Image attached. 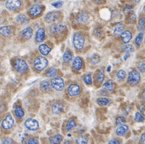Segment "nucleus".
I'll use <instances>...</instances> for the list:
<instances>
[{
  "label": "nucleus",
  "instance_id": "nucleus-36",
  "mask_svg": "<svg viewBox=\"0 0 145 144\" xmlns=\"http://www.w3.org/2000/svg\"><path fill=\"white\" fill-rule=\"evenodd\" d=\"M77 144H87L88 143V138L86 136H80L76 139Z\"/></svg>",
  "mask_w": 145,
  "mask_h": 144
},
{
  "label": "nucleus",
  "instance_id": "nucleus-51",
  "mask_svg": "<svg viewBox=\"0 0 145 144\" xmlns=\"http://www.w3.org/2000/svg\"><path fill=\"white\" fill-rule=\"evenodd\" d=\"M144 11H145V7H144Z\"/></svg>",
  "mask_w": 145,
  "mask_h": 144
},
{
  "label": "nucleus",
  "instance_id": "nucleus-43",
  "mask_svg": "<svg viewBox=\"0 0 145 144\" xmlns=\"http://www.w3.org/2000/svg\"><path fill=\"white\" fill-rule=\"evenodd\" d=\"M138 67H139V70H140L141 72H145V62H141V63H139Z\"/></svg>",
  "mask_w": 145,
  "mask_h": 144
},
{
  "label": "nucleus",
  "instance_id": "nucleus-14",
  "mask_svg": "<svg viewBox=\"0 0 145 144\" xmlns=\"http://www.w3.org/2000/svg\"><path fill=\"white\" fill-rule=\"evenodd\" d=\"M66 30V26L64 24H54L50 27V31L53 34H59Z\"/></svg>",
  "mask_w": 145,
  "mask_h": 144
},
{
  "label": "nucleus",
  "instance_id": "nucleus-18",
  "mask_svg": "<svg viewBox=\"0 0 145 144\" xmlns=\"http://www.w3.org/2000/svg\"><path fill=\"white\" fill-rule=\"evenodd\" d=\"M45 39V30L44 28H39L36 31V37H35V40L36 42H42Z\"/></svg>",
  "mask_w": 145,
  "mask_h": 144
},
{
  "label": "nucleus",
  "instance_id": "nucleus-13",
  "mask_svg": "<svg viewBox=\"0 0 145 144\" xmlns=\"http://www.w3.org/2000/svg\"><path fill=\"white\" fill-rule=\"evenodd\" d=\"M13 31H14V28L12 26H3L0 28V35L8 38L13 34Z\"/></svg>",
  "mask_w": 145,
  "mask_h": 144
},
{
  "label": "nucleus",
  "instance_id": "nucleus-34",
  "mask_svg": "<svg viewBox=\"0 0 145 144\" xmlns=\"http://www.w3.org/2000/svg\"><path fill=\"white\" fill-rule=\"evenodd\" d=\"M83 80L85 82L86 85H91L92 84V75L90 73H87V74L84 75Z\"/></svg>",
  "mask_w": 145,
  "mask_h": 144
},
{
  "label": "nucleus",
  "instance_id": "nucleus-17",
  "mask_svg": "<svg viewBox=\"0 0 145 144\" xmlns=\"http://www.w3.org/2000/svg\"><path fill=\"white\" fill-rule=\"evenodd\" d=\"M129 130V127L127 125L122 124V125H118V127L116 128V134L119 136H124Z\"/></svg>",
  "mask_w": 145,
  "mask_h": 144
},
{
  "label": "nucleus",
  "instance_id": "nucleus-33",
  "mask_svg": "<svg viewBox=\"0 0 145 144\" xmlns=\"http://www.w3.org/2000/svg\"><path fill=\"white\" fill-rule=\"evenodd\" d=\"M125 77H126V72L124 71V70H119V71L117 72V74H116V78L119 81L124 80Z\"/></svg>",
  "mask_w": 145,
  "mask_h": 144
},
{
  "label": "nucleus",
  "instance_id": "nucleus-10",
  "mask_svg": "<svg viewBox=\"0 0 145 144\" xmlns=\"http://www.w3.org/2000/svg\"><path fill=\"white\" fill-rule=\"evenodd\" d=\"M25 127L29 130H32V131H35L39 128V123L37 120L35 119L29 118L25 121Z\"/></svg>",
  "mask_w": 145,
  "mask_h": 144
},
{
  "label": "nucleus",
  "instance_id": "nucleus-9",
  "mask_svg": "<svg viewBox=\"0 0 145 144\" xmlns=\"http://www.w3.org/2000/svg\"><path fill=\"white\" fill-rule=\"evenodd\" d=\"M80 92H81V88H80V86H79L78 84H75V83L70 84L68 86V88H67V93H68V95L71 96V97L78 96L79 94H80Z\"/></svg>",
  "mask_w": 145,
  "mask_h": 144
},
{
  "label": "nucleus",
  "instance_id": "nucleus-45",
  "mask_svg": "<svg viewBox=\"0 0 145 144\" xmlns=\"http://www.w3.org/2000/svg\"><path fill=\"white\" fill-rule=\"evenodd\" d=\"M62 4H63L62 2H53L52 3V6L56 7V8H59V7L62 6Z\"/></svg>",
  "mask_w": 145,
  "mask_h": 144
},
{
  "label": "nucleus",
  "instance_id": "nucleus-26",
  "mask_svg": "<svg viewBox=\"0 0 145 144\" xmlns=\"http://www.w3.org/2000/svg\"><path fill=\"white\" fill-rule=\"evenodd\" d=\"M40 88L42 91L44 92H48L51 88V84H50L49 81H42L40 84Z\"/></svg>",
  "mask_w": 145,
  "mask_h": 144
},
{
  "label": "nucleus",
  "instance_id": "nucleus-20",
  "mask_svg": "<svg viewBox=\"0 0 145 144\" xmlns=\"http://www.w3.org/2000/svg\"><path fill=\"white\" fill-rule=\"evenodd\" d=\"M88 20H89V15L86 12L79 13V15L77 16V21H78L79 23L84 24V23H86V22H88Z\"/></svg>",
  "mask_w": 145,
  "mask_h": 144
},
{
  "label": "nucleus",
  "instance_id": "nucleus-12",
  "mask_svg": "<svg viewBox=\"0 0 145 144\" xmlns=\"http://www.w3.org/2000/svg\"><path fill=\"white\" fill-rule=\"evenodd\" d=\"M51 109L54 114H60V113H62L64 111V104L62 103V102L56 101L52 104Z\"/></svg>",
  "mask_w": 145,
  "mask_h": 144
},
{
  "label": "nucleus",
  "instance_id": "nucleus-31",
  "mask_svg": "<svg viewBox=\"0 0 145 144\" xmlns=\"http://www.w3.org/2000/svg\"><path fill=\"white\" fill-rule=\"evenodd\" d=\"M73 55H72V52L69 50H67L66 52L63 54V62H65V63H67V62H69L71 59H72Z\"/></svg>",
  "mask_w": 145,
  "mask_h": 144
},
{
  "label": "nucleus",
  "instance_id": "nucleus-2",
  "mask_svg": "<svg viewBox=\"0 0 145 144\" xmlns=\"http://www.w3.org/2000/svg\"><path fill=\"white\" fill-rule=\"evenodd\" d=\"M13 67L19 73H25L28 70V65L24 59H20V58H16L13 62Z\"/></svg>",
  "mask_w": 145,
  "mask_h": 144
},
{
  "label": "nucleus",
  "instance_id": "nucleus-29",
  "mask_svg": "<svg viewBox=\"0 0 145 144\" xmlns=\"http://www.w3.org/2000/svg\"><path fill=\"white\" fill-rule=\"evenodd\" d=\"M104 80V73H103L102 70H98L97 73H96V81L98 84H101Z\"/></svg>",
  "mask_w": 145,
  "mask_h": 144
},
{
  "label": "nucleus",
  "instance_id": "nucleus-4",
  "mask_svg": "<svg viewBox=\"0 0 145 144\" xmlns=\"http://www.w3.org/2000/svg\"><path fill=\"white\" fill-rule=\"evenodd\" d=\"M47 65H48V61H47L46 58L42 57V56L36 57L34 59V62H33V66H34V69L36 71H42Z\"/></svg>",
  "mask_w": 145,
  "mask_h": 144
},
{
  "label": "nucleus",
  "instance_id": "nucleus-1",
  "mask_svg": "<svg viewBox=\"0 0 145 144\" xmlns=\"http://www.w3.org/2000/svg\"><path fill=\"white\" fill-rule=\"evenodd\" d=\"M84 43H85L84 36L80 32L74 33V35H73V45H74L75 49H77L78 51L82 50L84 47Z\"/></svg>",
  "mask_w": 145,
  "mask_h": 144
},
{
  "label": "nucleus",
  "instance_id": "nucleus-7",
  "mask_svg": "<svg viewBox=\"0 0 145 144\" xmlns=\"http://www.w3.org/2000/svg\"><path fill=\"white\" fill-rule=\"evenodd\" d=\"M5 6L10 11H17L22 6V1H20V0H9L5 3Z\"/></svg>",
  "mask_w": 145,
  "mask_h": 144
},
{
  "label": "nucleus",
  "instance_id": "nucleus-24",
  "mask_svg": "<svg viewBox=\"0 0 145 144\" xmlns=\"http://www.w3.org/2000/svg\"><path fill=\"white\" fill-rule=\"evenodd\" d=\"M75 125H76V121H75V119L74 118L69 119V120L67 121L66 125H65V130H66V131H70L71 129H73V128L75 127Z\"/></svg>",
  "mask_w": 145,
  "mask_h": 144
},
{
  "label": "nucleus",
  "instance_id": "nucleus-32",
  "mask_svg": "<svg viewBox=\"0 0 145 144\" xmlns=\"http://www.w3.org/2000/svg\"><path fill=\"white\" fill-rule=\"evenodd\" d=\"M135 121H137V122H143V121L145 120V117L144 115H143L142 112H140V111H138V112L135 113Z\"/></svg>",
  "mask_w": 145,
  "mask_h": 144
},
{
  "label": "nucleus",
  "instance_id": "nucleus-25",
  "mask_svg": "<svg viewBox=\"0 0 145 144\" xmlns=\"http://www.w3.org/2000/svg\"><path fill=\"white\" fill-rule=\"evenodd\" d=\"M14 112H15V115H16L17 118H22V117L24 116V110L22 109L21 106H19V105L15 106Z\"/></svg>",
  "mask_w": 145,
  "mask_h": 144
},
{
  "label": "nucleus",
  "instance_id": "nucleus-19",
  "mask_svg": "<svg viewBox=\"0 0 145 144\" xmlns=\"http://www.w3.org/2000/svg\"><path fill=\"white\" fill-rule=\"evenodd\" d=\"M131 38H132V33H131L129 30H126V31H124L123 33L121 34V40H122V42L125 43V44L129 43Z\"/></svg>",
  "mask_w": 145,
  "mask_h": 144
},
{
  "label": "nucleus",
  "instance_id": "nucleus-15",
  "mask_svg": "<svg viewBox=\"0 0 145 144\" xmlns=\"http://www.w3.org/2000/svg\"><path fill=\"white\" fill-rule=\"evenodd\" d=\"M83 67V60L81 57H75L72 63V68L74 71H80Z\"/></svg>",
  "mask_w": 145,
  "mask_h": 144
},
{
  "label": "nucleus",
  "instance_id": "nucleus-6",
  "mask_svg": "<svg viewBox=\"0 0 145 144\" xmlns=\"http://www.w3.org/2000/svg\"><path fill=\"white\" fill-rule=\"evenodd\" d=\"M50 84H51L52 88L55 89V90H57V91H61V90H63L64 86H65L64 80L62 78H60V77H55V78H53L51 80V82H50Z\"/></svg>",
  "mask_w": 145,
  "mask_h": 144
},
{
  "label": "nucleus",
  "instance_id": "nucleus-47",
  "mask_svg": "<svg viewBox=\"0 0 145 144\" xmlns=\"http://www.w3.org/2000/svg\"><path fill=\"white\" fill-rule=\"evenodd\" d=\"M140 141H141V143H142V144H145V133H143L142 135H141Z\"/></svg>",
  "mask_w": 145,
  "mask_h": 144
},
{
  "label": "nucleus",
  "instance_id": "nucleus-38",
  "mask_svg": "<svg viewBox=\"0 0 145 144\" xmlns=\"http://www.w3.org/2000/svg\"><path fill=\"white\" fill-rule=\"evenodd\" d=\"M91 63L92 64H96V63H98L99 61H100V57H99V55H97V54H94V55H92L91 57Z\"/></svg>",
  "mask_w": 145,
  "mask_h": 144
},
{
  "label": "nucleus",
  "instance_id": "nucleus-3",
  "mask_svg": "<svg viewBox=\"0 0 145 144\" xmlns=\"http://www.w3.org/2000/svg\"><path fill=\"white\" fill-rule=\"evenodd\" d=\"M140 79H141L140 73H139L136 69H132L129 72V74H128L127 82H128V84L131 85V86H134V85L138 84Z\"/></svg>",
  "mask_w": 145,
  "mask_h": 144
},
{
  "label": "nucleus",
  "instance_id": "nucleus-5",
  "mask_svg": "<svg viewBox=\"0 0 145 144\" xmlns=\"http://www.w3.org/2000/svg\"><path fill=\"white\" fill-rule=\"evenodd\" d=\"M43 9H44V6H43V5L35 4V5H33V6L30 7L28 13H29L31 18H36V17H38L39 15H41Z\"/></svg>",
  "mask_w": 145,
  "mask_h": 144
},
{
  "label": "nucleus",
  "instance_id": "nucleus-39",
  "mask_svg": "<svg viewBox=\"0 0 145 144\" xmlns=\"http://www.w3.org/2000/svg\"><path fill=\"white\" fill-rule=\"evenodd\" d=\"M16 20H17V22H19V23H24V22H27L28 19L24 15H18V16L16 17Z\"/></svg>",
  "mask_w": 145,
  "mask_h": 144
},
{
  "label": "nucleus",
  "instance_id": "nucleus-30",
  "mask_svg": "<svg viewBox=\"0 0 145 144\" xmlns=\"http://www.w3.org/2000/svg\"><path fill=\"white\" fill-rule=\"evenodd\" d=\"M97 104L100 106H106L108 105L109 103H110V100L108 99V98H105V97H100L97 99Z\"/></svg>",
  "mask_w": 145,
  "mask_h": 144
},
{
  "label": "nucleus",
  "instance_id": "nucleus-44",
  "mask_svg": "<svg viewBox=\"0 0 145 144\" xmlns=\"http://www.w3.org/2000/svg\"><path fill=\"white\" fill-rule=\"evenodd\" d=\"M108 144H121V141L118 139H111Z\"/></svg>",
  "mask_w": 145,
  "mask_h": 144
},
{
  "label": "nucleus",
  "instance_id": "nucleus-49",
  "mask_svg": "<svg viewBox=\"0 0 145 144\" xmlns=\"http://www.w3.org/2000/svg\"><path fill=\"white\" fill-rule=\"evenodd\" d=\"M141 99L145 100V89L142 91V93H141Z\"/></svg>",
  "mask_w": 145,
  "mask_h": 144
},
{
  "label": "nucleus",
  "instance_id": "nucleus-41",
  "mask_svg": "<svg viewBox=\"0 0 145 144\" xmlns=\"http://www.w3.org/2000/svg\"><path fill=\"white\" fill-rule=\"evenodd\" d=\"M2 144H14V141H13L11 138L9 137H6L2 140Z\"/></svg>",
  "mask_w": 145,
  "mask_h": 144
},
{
  "label": "nucleus",
  "instance_id": "nucleus-22",
  "mask_svg": "<svg viewBox=\"0 0 145 144\" xmlns=\"http://www.w3.org/2000/svg\"><path fill=\"white\" fill-rule=\"evenodd\" d=\"M103 87H104V89H105V90H107V91L112 92L114 90V88H115V84H114L113 81L107 80L106 82H104V84H103Z\"/></svg>",
  "mask_w": 145,
  "mask_h": 144
},
{
  "label": "nucleus",
  "instance_id": "nucleus-46",
  "mask_svg": "<svg viewBox=\"0 0 145 144\" xmlns=\"http://www.w3.org/2000/svg\"><path fill=\"white\" fill-rule=\"evenodd\" d=\"M135 19H136V16H135V14H132L130 16V18H129V20H128V21H129V22H134Z\"/></svg>",
  "mask_w": 145,
  "mask_h": 144
},
{
  "label": "nucleus",
  "instance_id": "nucleus-21",
  "mask_svg": "<svg viewBox=\"0 0 145 144\" xmlns=\"http://www.w3.org/2000/svg\"><path fill=\"white\" fill-rule=\"evenodd\" d=\"M124 32V25L122 23H117L115 24L113 28V34L115 36H119L121 35L122 33Z\"/></svg>",
  "mask_w": 145,
  "mask_h": 144
},
{
  "label": "nucleus",
  "instance_id": "nucleus-37",
  "mask_svg": "<svg viewBox=\"0 0 145 144\" xmlns=\"http://www.w3.org/2000/svg\"><path fill=\"white\" fill-rule=\"evenodd\" d=\"M142 40H143V33L140 32V33L136 36V38H135V44H136L137 46H140L141 43H142Z\"/></svg>",
  "mask_w": 145,
  "mask_h": 144
},
{
  "label": "nucleus",
  "instance_id": "nucleus-35",
  "mask_svg": "<svg viewBox=\"0 0 145 144\" xmlns=\"http://www.w3.org/2000/svg\"><path fill=\"white\" fill-rule=\"evenodd\" d=\"M138 30L140 31H143L145 29V17H141L140 19H139V23H138V26H137Z\"/></svg>",
  "mask_w": 145,
  "mask_h": 144
},
{
  "label": "nucleus",
  "instance_id": "nucleus-28",
  "mask_svg": "<svg viewBox=\"0 0 145 144\" xmlns=\"http://www.w3.org/2000/svg\"><path fill=\"white\" fill-rule=\"evenodd\" d=\"M57 73H58L57 69H56V68H54V67H52V68H49V69L47 70L45 74H46L47 77H52V78H55V76L57 75Z\"/></svg>",
  "mask_w": 145,
  "mask_h": 144
},
{
  "label": "nucleus",
  "instance_id": "nucleus-11",
  "mask_svg": "<svg viewBox=\"0 0 145 144\" xmlns=\"http://www.w3.org/2000/svg\"><path fill=\"white\" fill-rule=\"evenodd\" d=\"M14 125V120H13L11 114H7L6 117L4 118V120L2 121V127L3 129H11Z\"/></svg>",
  "mask_w": 145,
  "mask_h": 144
},
{
  "label": "nucleus",
  "instance_id": "nucleus-16",
  "mask_svg": "<svg viewBox=\"0 0 145 144\" xmlns=\"http://www.w3.org/2000/svg\"><path fill=\"white\" fill-rule=\"evenodd\" d=\"M32 33H33V30H32L31 27L25 28V29L22 30L21 34H20V36H21V39H23V40H28V39L31 38Z\"/></svg>",
  "mask_w": 145,
  "mask_h": 144
},
{
  "label": "nucleus",
  "instance_id": "nucleus-23",
  "mask_svg": "<svg viewBox=\"0 0 145 144\" xmlns=\"http://www.w3.org/2000/svg\"><path fill=\"white\" fill-rule=\"evenodd\" d=\"M39 51L42 55H47V54H49V52L51 51V48L47 44H41L39 46Z\"/></svg>",
  "mask_w": 145,
  "mask_h": 144
},
{
  "label": "nucleus",
  "instance_id": "nucleus-8",
  "mask_svg": "<svg viewBox=\"0 0 145 144\" xmlns=\"http://www.w3.org/2000/svg\"><path fill=\"white\" fill-rule=\"evenodd\" d=\"M62 14L59 11H53V12H49L48 14L45 16V21L48 22V23H53L56 22L61 18Z\"/></svg>",
  "mask_w": 145,
  "mask_h": 144
},
{
  "label": "nucleus",
  "instance_id": "nucleus-48",
  "mask_svg": "<svg viewBox=\"0 0 145 144\" xmlns=\"http://www.w3.org/2000/svg\"><path fill=\"white\" fill-rule=\"evenodd\" d=\"M131 10H132V7H131V6H126L125 10H124V11H125V12H128V11H131Z\"/></svg>",
  "mask_w": 145,
  "mask_h": 144
},
{
  "label": "nucleus",
  "instance_id": "nucleus-40",
  "mask_svg": "<svg viewBox=\"0 0 145 144\" xmlns=\"http://www.w3.org/2000/svg\"><path fill=\"white\" fill-rule=\"evenodd\" d=\"M125 123V118H124L123 116H118L117 118H116V124L118 125H122Z\"/></svg>",
  "mask_w": 145,
  "mask_h": 144
},
{
  "label": "nucleus",
  "instance_id": "nucleus-42",
  "mask_svg": "<svg viewBox=\"0 0 145 144\" xmlns=\"http://www.w3.org/2000/svg\"><path fill=\"white\" fill-rule=\"evenodd\" d=\"M28 144H39V141L36 138H30L28 140Z\"/></svg>",
  "mask_w": 145,
  "mask_h": 144
},
{
  "label": "nucleus",
  "instance_id": "nucleus-27",
  "mask_svg": "<svg viewBox=\"0 0 145 144\" xmlns=\"http://www.w3.org/2000/svg\"><path fill=\"white\" fill-rule=\"evenodd\" d=\"M50 144H59L60 142L62 141V136L60 134H57V135H54L52 137H50L49 139Z\"/></svg>",
  "mask_w": 145,
  "mask_h": 144
},
{
  "label": "nucleus",
  "instance_id": "nucleus-50",
  "mask_svg": "<svg viewBox=\"0 0 145 144\" xmlns=\"http://www.w3.org/2000/svg\"><path fill=\"white\" fill-rule=\"evenodd\" d=\"M63 144H71V142H70V141H65Z\"/></svg>",
  "mask_w": 145,
  "mask_h": 144
}]
</instances>
